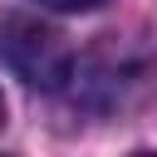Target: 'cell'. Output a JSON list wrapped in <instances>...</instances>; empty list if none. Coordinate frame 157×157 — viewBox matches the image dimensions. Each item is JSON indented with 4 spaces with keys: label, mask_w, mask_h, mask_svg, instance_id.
I'll return each mask as SVG.
<instances>
[{
    "label": "cell",
    "mask_w": 157,
    "mask_h": 157,
    "mask_svg": "<svg viewBox=\"0 0 157 157\" xmlns=\"http://www.w3.org/2000/svg\"><path fill=\"white\" fill-rule=\"evenodd\" d=\"M137 157H157V152H137Z\"/></svg>",
    "instance_id": "277c9868"
},
{
    "label": "cell",
    "mask_w": 157,
    "mask_h": 157,
    "mask_svg": "<svg viewBox=\"0 0 157 157\" xmlns=\"http://www.w3.org/2000/svg\"><path fill=\"white\" fill-rule=\"evenodd\" d=\"M0 49H5L10 69H15L25 83L59 88V83L69 78V49H64V39H59L54 29H44L39 20H25V15L5 20V29H0Z\"/></svg>",
    "instance_id": "6da1fadb"
},
{
    "label": "cell",
    "mask_w": 157,
    "mask_h": 157,
    "mask_svg": "<svg viewBox=\"0 0 157 157\" xmlns=\"http://www.w3.org/2000/svg\"><path fill=\"white\" fill-rule=\"evenodd\" d=\"M0 123H5V98H0Z\"/></svg>",
    "instance_id": "3957f363"
},
{
    "label": "cell",
    "mask_w": 157,
    "mask_h": 157,
    "mask_svg": "<svg viewBox=\"0 0 157 157\" xmlns=\"http://www.w3.org/2000/svg\"><path fill=\"white\" fill-rule=\"evenodd\" d=\"M39 5H49V10H98L103 0H39Z\"/></svg>",
    "instance_id": "7a4b0ae2"
}]
</instances>
